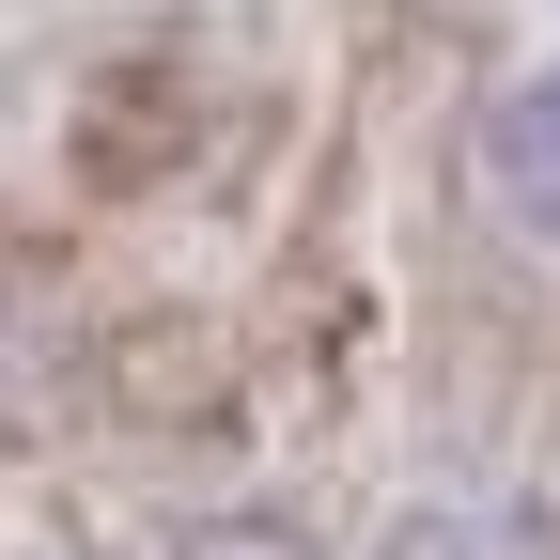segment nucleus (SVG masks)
Instances as JSON below:
<instances>
[{"label":"nucleus","mask_w":560,"mask_h":560,"mask_svg":"<svg viewBox=\"0 0 560 560\" xmlns=\"http://www.w3.org/2000/svg\"><path fill=\"white\" fill-rule=\"evenodd\" d=\"M482 187H499L514 219L560 249V62H545V79H514L499 109H482Z\"/></svg>","instance_id":"nucleus-1"},{"label":"nucleus","mask_w":560,"mask_h":560,"mask_svg":"<svg viewBox=\"0 0 560 560\" xmlns=\"http://www.w3.org/2000/svg\"><path fill=\"white\" fill-rule=\"evenodd\" d=\"M32 560H94V545H32Z\"/></svg>","instance_id":"nucleus-2"}]
</instances>
